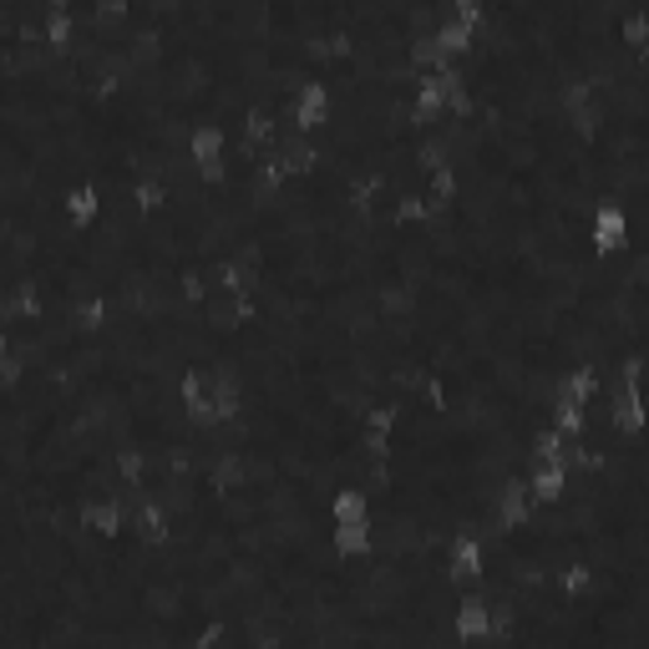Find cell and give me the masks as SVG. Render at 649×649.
<instances>
[{
    "label": "cell",
    "mask_w": 649,
    "mask_h": 649,
    "mask_svg": "<svg viewBox=\"0 0 649 649\" xmlns=\"http://www.w3.org/2000/svg\"><path fill=\"white\" fill-rule=\"evenodd\" d=\"M614 31H619V42L629 46V51H645V46H649V15L645 11H624Z\"/></svg>",
    "instance_id": "obj_16"
},
{
    "label": "cell",
    "mask_w": 649,
    "mask_h": 649,
    "mask_svg": "<svg viewBox=\"0 0 649 649\" xmlns=\"http://www.w3.org/2000/svg\"><path fill=\"white\" fill-rule=\"evenodd\" d=\"M635 56H639V67H645V71H649V46H645V51H635Z\"/></svg>",
    "instance_id": "obj_17"
},
{
    "label": "cell",
    "mask_w": 649,
    "mask_h": 649,
    "mask_svg": "<svg viewBox=\"0 0 649 649\" xmlns=\"http://www.w3.org/2000/svg\"><path fill=\"white\" fill-rule=\"evenodd\" d=\"M437 42H442V51L452 56V61H462V56L477 46V31H472L467 21H456V15H442V21H437Z\"/></svg>",
    "instance_id": "obj_15"
},
{
    "label": "cell",
    "mask_w": 649,
    "mask_h": 649,
    "mask_svg": "<svg viewBox=\"0 0 649 649\" xmlns=\"http://www.w3.org/2000/svg\"><path fill=\"white\" fill-rule=\"evenodd\" d=\"M331 112H335L331 82H325V77H304L300 92H294L290 107H285V127H290V132H304V138H315L320 127L331 123Z\"/></svg>",
    "instance_id": "obj_2"
},
{
    "label": "cell",
    "mask_w": 649,
    "mask_h": 649,
    "mask_svg": "<svg viewBox=\"0 0 649 649\" xmlns=\"http://www.w3.org/2000/svg\"><path fill=\"white\" fill-rule=\"evenodd\" d=\"M487 573V538L483 533H456L452 548H447V589H452V599L462 594V589H477Z\"/></svg>",
    "instance_id": "obj_3"
},
{
    "label": "cell",
    "mask_w": 649,
    "mask_h": 649,
    "mask_svg": "<svg viewBox=\"0 0 649 649\" xmlns=\"http://www.w3.org/2000/svg\"><path fill=\"white\" fill-rule=\"evenodd\" d=\"M452 635L456 645H487L492 639V604L483 589H462L452 609Z\"/></svg>",
    "instance_id": "obj_4"
},
{
    "label": "cell",
    "mask_w": 649,
    "mask_h": 649,
    "mask_svg": "<svg viewBox=\"0 0 649 649\" xmlns=\"http://www.w3.org/2000/svg\"><path fill=\"white\" fill-rule=\"evenodd\" d=\"M548 421H553L558 431H564L568 442H579L583 431H589V406H579V401H568V396H553Z\"/></svg>",
    "instance_id": "obj_13"
},
{
    "label": "cell",
    "mask_w": 649,
    "mask_h": 649,
    "mask_svg": "<svg viewBox=\"0 0 649 649\" xmlns=\"http://www.w3.org/2000/svg\"><path fill=\"white\" fill-rule=\"evenodd\" d=\"M102 213H107V194H102L97 183H71L67 194H61V219L71 229H92V223H102Z\"/></svg>",
    "instance_id": "obj_6"
},
{
    "label": "cell",
    "mask_w": 649,
    "mask_h": 649,
    "mask_svg": "<svg viewBox=\"0 0 649 649\" xmlns=\"http://www.w3.org/2000/svg\"><path fill=\"white\" fill-rule=\"evenodd\" d=\"M229 148H234L229 123H198L194 132H188V158H194V163H223Z\"/></svg>",
    "instance_id": "obj_10"
},
{
    "label": "cell",
    "mask_w": 649,
    "mask_h": 649,
    "mask_svg": "<svg viewBox=\"0 0 649 649\" xmlns=\"http://www.w3.org/2000/svg\"><path fill=\"white\" fill-rule=\"evenodd\" d=\"M629 234H635V223H629V204H619V198L594 204V213H589V254H594V259L629 254Z\"/></svg>",
    "instance_id": "obj_1"
},
{
    "label": "cell",
    "mask_w": 649,
    "mask_h": 649,
    "mask_svg": "<svg viewBox=\"0 0 649 649\" xmlns=\"http://www.w3.org/2000/svg\"><path fill=\"white\" fill-rule=\"evenodd\" d=\"M528 487H533V502H538V508L564 502V492H568V462H564V456H553V462H533V467H528Z\"/></svg>",
    "instance_id": "obj_9"
},
{
    "label": "cell",
    "mask_w": 649,
    "mask_h": 649,
    "mask_svg": "<svg viewBox=\"0 0 649 649\" xmlns=\"http://www.w3.org/2000/svg\"><path fill=\"white\" fill-rule=\"evenodd\" d=\"M167 533H173V512L152 498V492L138 498V508H132V538H138L142 548H163Z\"/></svg>",
    "instance_id": "obj_7"
},
{
    "label": "cell",
    "mask_w": 649,
    "mask_h": 649,
    "mask_svg": "<svg viewBox=\"0 0 649 649\" xmlns=\"http://www.w3.org/2000/svg\"><path fill=\"white\" fill-rule=\"evenodd\" d=\"M371 518V492L360 483H346L331 492V528L335 523H366Z\"/></svg>",
    "instance_id": "obj_11"
},
{
    "label": "cell",
    "mask_w": 649,
    "mask_h": 649,
    "mask_svg": "<svg viewBox=\"0 0 649 649\" xmlns=\"http://www.w3.org/2000/svg\"><path fill=\"white\" fill-rule=\"evenodd\" d=\"M645 208H649V198H645Z\"/></svg>",
    "instance_id": "obj_18"
},
{
    "label": "cell",
    "mask_w": 649,
    "mask_h": 649,
    "mask_svg": "<svg viewBox=\"0 0 649 649\" xmlns=\"http://www.w3.org/2000/svg\"><path fill=\"white\" fill-rule=\"evenodd\" d=\"M167 194H173V188H167V178H132L127 183V204L138 208V213H163L167 208Z\"/></svg>",
    "instance_id": "obj_12"
},
{
    "label": "cell",
    "mask_w": 649,
    "mask_h": 649,
    "mask_svg": "<svg viewBox=\"0 0 649 649\" xmlns=\"http://www.w3.org/2000/svg\"><path fill=\"white\" fill-rule=\"evenodd\" d=\"M77 523H82V533H92V538H123V533H132V508H127L123 498H86L82 512H77Z\"/></svg>",
    "instance_id": "obj_5"
},
{
    "label": "cell",
    "mask_w": 649,
    "mask_h": 649,
    "mask_svg": "<svg viewBox=\"0 0 649 649\" xmlns=\"http://www.w3.org/2000/svg\"><path fill=\"white\" fill-rule=\"evenodd\" d=\"M553 396H568L579 401V406H594L599 396H604V371H599L594 360H573L564 375H558V391Z\"/></svg>",
    "instance_id": "obj_8"
},
{
    "label": "cell",
    "mask_w": 649,
    "mask_h": 649,
    "mask_svg": "<svg viewBox=\"0 0 649 649\" xmlns=\"http://www.w3.org/2000/svg\"><path fill=\"white\" fill-rule=\"evenodd\" d=\"M42 26H46V46H51L56 56H67L71 46H77V31H82V15H77V11H51V15H46V21H42Z\"/></svg>",
    "instance_id": "obj_14"
}]
</instances>
